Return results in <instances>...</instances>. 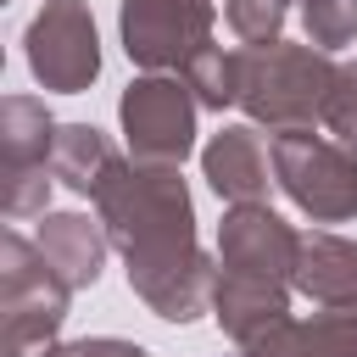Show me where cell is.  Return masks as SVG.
Listing matches in <instances>:
<instances>
[{
    "label": "cell",
    "mask_w": 357,
    "mask_h": 357,
    "mask_svg": "<svg viewBox=\"0 0 357 357\" xmlns=\"http://www.w3.org/2000/svg\"><path fill=\"white\" fill-rule=\"evenodd\" d=\"M95 218L112 234V251L128 268V290L167 324L212 312L218 262L195 240V201L178 167L117 156L100 190L89 195Z\"/></svg>",
    "instance_id": "1"
},
{
    "label": "cell",
    "mask_w": 357,
    "mask_h": 357,
    "mask_svg": "<svg viewBox=\"0 0 357 357\" xmlns=\"http://www.w3.org/2000/svg\"><path fill=\"white\" fill-rule=\"evenodd\" d=\"M340 61L318 45H240V112L279 134V128H324V106L335 89Z\"/></svg>",
    "instance_id": "2"
},
{
    "label": "cell",
    "mask_w": 357,
    "mask_h": 357,
    "mask_svg": "<svg viewBox=\"0 0 357 357\" xmlns=\"http://www.w3.org/2000/svg\"><path fill=\"white\" fill-rule=\"evenodd\" d=\"M273 184L312 218V223H351L357 218V145L335 139L329 128H279L268 139Z\"/></svg>",
    "instance_id": "3"
},
{
    "label": "cell",
    "mask_w": 357,
    "mask_h": 357,
    "mask_svg": "<svg viewBox=\"0 0 357 357\" xmlns=\"http://www.w3.org/2000/svg\"><path fill=\"white\" fill-rule=\"evenodd\" d=\"M73 284L45 262L39 240L0 234V318H6V357H28L56 346V329L67 324Z\"/></svg>",
    "instance_id": "4"
},
{
    "label": "cell",
    "mask_w": 357,
    "mask_h": 357,
    "mask_svg": "<svg viewBox=\"0 0 357 357\" xmlns=\"http://www.w3.org/2000/svg\"><path fill=\"white\" fill-rule=\"evenodd\" d=\"M195 112H201V100L178 73H139L117 100L128 156L184 167V156L195 151Z\"/></svg>",
    "instance_id": "5"
},
{
    "label": "cell",
    "mask_w": 357,
    "mask_h": 357,
    "mask_svg": "<svg viewBox=\"0 0 357 357\" xmlns=\"http://www.w3.org/2000/svg\"><path fill=\"white\" fill-rule=\"evenodd\" d=\"M56 117L39 95H6L0 100V212L6 218H45L50 201V145H56Z\"/></svg>",
    "instance_id": "6"
},
{
    "label": "cell",
    "mask_w": 357,
    "mask_h": 357,
    "mask_svg": "<svg viewBox=\"0 0 357 357\" xmlns=\"http://www.w3.org/2000/svg\"><path fill=\"white\" fill-rule=\"evenodd\" d=\"M28 73L50 95H84L100 78V33L89 0H45L22 33Z\"/></svg>",
    "instance_id": "7"
},
{
    "label": "cell",
    "mask_w": 357,
    "mask_h": 357,
    "mask_svg": "<svg viewBox=\"0 0 357 357\" xmlns=\"http://www.w3.org/2000/svg\"><path fill=\"white\" fill-rule=\"evenodd\" d=\"M212 0H123L117 33L134 67L145 73H184L190 56L212 45Z\"/></svg>",
    "instance_id": "8"
},
{
    "label": "cell",
    "mask_w": 357,
    "mask_h": 357,
    "mask_svg": "<svg viewBox=\"0 0 357 357\" xmlns=\"http://www.w3.org/2000/svg\"><path fill=\"white\" fill-rule=\"evenodd\" d=\"M296 251H301V229H290L268 201H240L218 223V268L262 273V279H284L290 284Z\"/></svg>",
    "instance_id": "9"
},
{
    "label": "cell",
    "mask_w": 357,
    "mask_h": 357,
    "mask_svg": "<svg viewBox=\"0 0 357 357\" xmlns=\"http://www.w3.org/2000/svg\"><path fill=\"white\" fill-rule=\"evenodd\" d=\"M201 178L229 201H268V184H273V156L262 151V134L251 123H229L206 139L201 151Z\"/></svg>",
    "instance_id": "10"
},
{
    "label": "cell",
    "mask_w": 357,
    "mask_h": 357,
    "mask_svg": "<svg viewBox=\"0 0 357 357\" xmlns=\"http://www.w3.org/2000/svg\"><path fill=\"white\" fill-rule=\"evenodd\" d=\"M290 290L284 279H262V273H234L218 268L212 279V318L234 346H251L262 329H273L279 318H290Z\"/></svg>",
    "instance_id": "11"
},
{
    "label": "cell",
    "mask_w": 357,
    "mask_h": 357,
    "mask_svg": "<svg viewBox=\"0 0 357 357\" xmlns=\"http://www.w3.org/2000/svg\"><path fill=\"white\" fill-rule=\"evenodd\" d=\"M240 357H357V301L324 307L312 318H279L251 346H240Z\"/></svg>",
    "instance_id": "12"
},
{
    "label": "cell",
    "mask_w": 357,
    "mask_h": 357,
    "mask_svg": "<svg viewBox=\"0 0 357 357\" xmlns=\"http://www.w3.org/2000/svg\"><path fill=\"white\" fill-rule=\"evenodd\" d=\"M33 240H39L45 262H50L73 290H89V284L100 279V268H106V251H112L106 223L89 218V212H45Z\"/></svg>",
    "instance_id": "13"
},
{
    "label": "cell",
    "mask_w": 357,
    "mask_h": 357,
    "mask_svg": "<svg viewBox=\"0 0 357 357\" xmlns=\"http://www.w3.org/2000/svg\"><path fill=\"white\" fill-rule=\"evenodd\" d=\"M290 284L318 307H351L357 301V240L329 234V229H307Z\"/></svg>",
    "instance_id": "14"
},
{
    "label": "cell",
    "mask_w": 357,
    "mask_h": 357,
    "mask_svg": "<svg viewBox=\"0 0 357 357\" xmlns=\"http://www.w3.org/2000/svg\"><path fill=\"white\" fill-rule=\"evenodd\" d=\"M117 151L112 139L95 128V123H61L56 128V145H50V173L73 190V195H95L100 178L112 173Z\"/></svg>",
    "instance_id": "15"
},
{
    "label": "cell",
    "mask_w": 357,
    "mask_h": 357,
    "mask_svg": "<svg viewBox=\"0 0 357 357\" xmlns=\"http://www.w3.org/2000/svg\"><path fill=\"white\" fill-rule=\"evenodd\" d=\"M178 78L195 89V100H201L206 112L240 106V50L206 45L201 56H190V61H184V73H178Z\"/></svg>",
    "instance_id": "16"
},
{
    "label": "cell",
    "mask_w": 357,
    "mask_h": 357,
    "mask_svg": "<svg viewBox=\"0 0 357 357\" xmlns=\"http://www.w3.org/2000/svg\"><path fill=\"white\" fill-rule=\"evenodd\" d=\"M301 28H307V45L340 50L357 39V0H301Z\"/></svg>",
    "instance_id": "17"
},
{
    "label": "cell",
    "mask_w": 357,
    "mask_h": 357,
    "mask_svg": "<svg viewBox=\"0 0 357 357\" xmlns=\"http://www.w3.org/2000/svg\"><path fill=\"white\" fill-rule=\"evenodd\" d=\"M223 17H229L240 45H273L284 33L290 0H223Z\"/></svg>",
    "instance_id": "18"
},
{
    "label": "cell",
    "mask_w": 357,
    "mask_h": 357,
    "mask_svg": "<svg viewBox=\"0 0 357 357\" xmlns=\"http://www.w3.org/2000/svg\"><path fill=\"white\" fill-rule=\"evenodd\" d=\"M324 128L346 145H357V67L340 61L335 73V89H329V106H324Z\"/></svg>",
    "instance_id": "19"
},
{
    "label": "cell",
    "mask_w": 357,
    "mask_h": 357,
    "mask_svg": "<svg viewBox=\"0 0 357 357\" xmlns=\"http://www.w3.org/2000/svg\"><path fill=\"white\" fill-rule=\"evenodd\" d=\"M39 357H145L139 340H117V335H84V340H56Z\"/></svg>",
    "instance_id": "20"
}]
</instances>
